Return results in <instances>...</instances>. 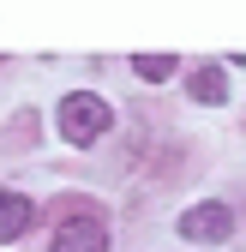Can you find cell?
I'll return each mask as SVG.
<instances>
[{
    "label": "cell",
    "instance_id": "6da1fadb",
    "mask_svg": "<svg viewBox=\"0 0 246 252\" xmlns=\"http://www.w3.org/2000/svg\"><path fill=\"white\" fill-rule=\"evenodd\" d=\"M108 120H114V108L102 102V96H90V90H72L66 102H60V132H66V144H96L102 132H108Z\"/></svg>",
    "mask_w": 246,
    "mask_h": 252
},
{
    "label": "cell",
    "instance_id": "7a4b0ae2",
    "mask_svg": "<svg viewBox=\"0 0 246 252\" xmlns=\"http://www.w3.org/2000/svg\"><path fill=\"white\" fill-rule=\"evenodd\" d=\"M234 228V210L228 204H192V210H180V240H228Z\"/></svg>",
    "mask_w": 246,
    "mask_h": 252
},
{
    "label": "cell",
    "instance_id": "3957f363",
    "mask_svg": "<svg viewBox=\"0 0 246 252\" xmlns=\"http://www.w3.org/2000/svg\"><path fill=\"white\" fill-rule=\"evenodd\" d=\"M54 252H108V228L102 216H66V222L54 228Z\"/></svg>",
    "mask_w": 246,
    "mask_h": 252
},
{
    "label": "cell",
    "instance_id": "277c9868",
    "mask_svg": "<svg viewBox=\"0 0 246 252\" xmlns=\"http://www.w3.org/2000/svg\"><path fill=\"white\" fill-rule=\"evenodd\" d=\"M30 216H36V204H30L24 192H0V246H12L30 228Z\"/></svg>",
    "mask_w": 246,
    "mask_h": 252
},
{
    "label": "cell",
    "instance_id": "5b68a950",
    "mask_svg": "<svg viewBox=\"0 0 246 252\" xmlns=\"http://www.w3.org/2000/svg\"><path fill=\"white\" fill-rule=\"evenodd\" d=\"M186 90H192L198 102H228V72H222V66H198V72L186 78Z\"/></svg>",
    "mask_w": 246,
    "mask_h": 252
},
{
    "label": "cell",
    "instance_id": "8992f818",
    "mask_svg": "<svg viewBox=\"0 0 246 252\" xmlns=\"http://www.w3.org/2000/svg\"><path fill=\"white\" fill-rule=\"evenodd\" d=\"M132 66H138V78H150V84H162V78L174 72V54H138Z\"/></svg>",
    "mask_w": 246,
    "mask_h": 252
}]
</instances>
